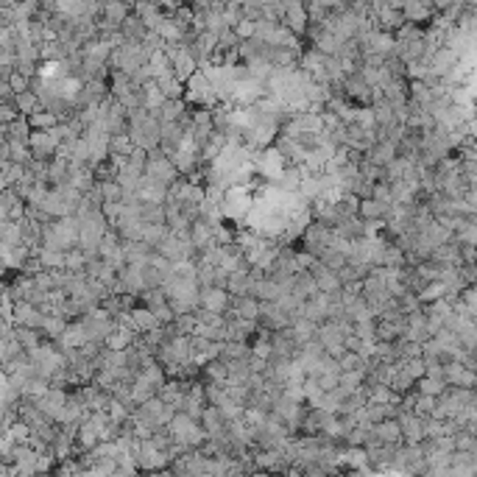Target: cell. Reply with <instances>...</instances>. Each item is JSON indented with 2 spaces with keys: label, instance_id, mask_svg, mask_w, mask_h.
<instances>
[{
  "label": "cell",
  "instance_id": "1",
  "mask_svg": "<svg viewBox=\"0 0 477 477\" xmlns=\"http://www.w3.org/2000/svg\"><path fill=\"white\" fill-rule=\"evenodd\" d=\"M146 176L148 179H154V182H159L162 187H173L179 179H182V173L176 170V165L170 162V156H165L159 148L156 151H151L148 154V167H146Z\"/></svg>",
  "mask_w": 477,
  "mask_h": 477
},
{
  "label": "cell",
  "instance_id": "2",
  "mask_svg": "<svg viewBox=\"0 0 477 477\" xmlns=\"http://www.w3.org/2000/svg\"><path fill=\"white\" fill-rule=\"evenodd\" d=\"M318 343L324 346V349H327V355L329 358H343L346 355V338H349V335H346V329L340 327V324H335V321H324L321 327H318Z\"/></svg>",
  "mask_w": 477,
  "mask_h": 477
},
{
  "label": "cell",
  "instance_id": "3",
  "mask_svg": "<svg viewBox=\"0 0 477 477\" xmlns=\"http://www.w3.org/2000/svg\"><path fill=\"white\" fill-rule=\"evenodd\" d=\"M340 86H343V95H346V101H349V104H355V106H374V90L366 84V78L360 73L346 75Z\"/></svg>",
  "mask_w": 477,
  "mask_h": 477
},
{
  "label": "cell",
  "instance_id": "4",
  "mask_svg": "<svg viewBox=\"0 0 477 477\" xmlns=\"http://www.w3.org/2000/svg\"><path fill=\"white\" fill-rule=\"evenodd\" d=\"M257 324H259V329H266V332H282V329H290L293 327L290 316L277 305V301H266V305H259Z\"/></svg>",
  "mask_w": 477,
  "mask_h": 477
},
{
  "label": "cell",
  "instance_id": "5",
  "mask_svg": "<svg viewBox=\"0 0 477 477\" xmlns=\"http://www.w3.org/2000/svg\"><path fill=\"white\" fill-rule=\"evenodd\" d=\"M402 14L408 23L430 28L432 20L439 17V9H436V3H430V0H408V3H402Z\"/></svg>",
  "mask_w": 477,
  "mask_h": 477
},
{
  "label": "cell",
  "instance_id": "6",
  "mask_svg": "<svg viewBox=\"0 0 477 477\" xmlns=\"http://www.w3.org/2000/svg\"><path fill=\"white\" fill-rule=\"evenodd\" d=\"M282 25H288L299 39H305V34H307V28H310V17H307L305 3H299V0H290V3H285Z\"/></svg>",
  "mask_w": 477,
  "mask_h": 477
},
{
  "label": "cell",
  "instance_id": "7",
  "mask_svg": "<svg viewBox=\"0 0 477 477\" xmlns=\"http://www.w3.org/2000/svg\"><path fill=\"white\" fill-rule=\"evenodd\" d=\"M185 137L187 132L179 126V123H162V140H159V151L165 156H173V154H179L182 146H185Z\"/></svg>",
  "mask_w": 477,
  "mask_h": 477
},
{
  "label": "cell",
  "instance_id": "8",
  "mask_svg": "<svg viewBox=\"0 0 477 477\" xmlns=\"http://www.w3.org/2000/svg\"><path fill=\"white\" fill-rule=\"evenodd\" d=\"M402 424V441L405 444H424L427 441V419L416 416V413H405L399 419Z\"/></svg>",
  "mask_w": 477,
  "mask_h": 477
},
{
  "label": "cell",
  "instance_id": "9",
  "mask_svg": "<svg viewBox=\"0 0 477 477\" xmlns=\"http://www.w3.org/2000/svg\"><path fill=\"white\" fill-rule=\"evenodd\" d=\"M271 349L277 358H288V360H296L299 355V340L293 335V329H282V332H271Z\"/></svg>",
  "mask_w": 477,
  "mask_h": 477
},
{
  "label": "cell",
  "instance_id": "10",
  "mask_svg": "<svg viewBox=\"0 0 477 477\" xmlns=\"http://www.w3.org/2000/svg\"><path fill=\"white\" fill-rule=\"evenodd\" d=\"M59 349L65 352V349H84V346H90V332H86V327L81 324V321H73L70 327H67V332L59 338V340H54Z\"/></svg>",
  "mask_w": 477,
  "mask_h": 477
},
{
  "label": "cell",
  "instance_id": "11",
  "mask_svg": "<svg viewBox=\"0 0 477 477\" xmlns=\"http://www.w3.org/2000/svg\"><path fill=\"white\" fill-rule=\"evenodd\" d=\"M232 305V296L229 290H221V288H209V290H201V310H209V313H226Z\"/></svg>",
  "mask_w": 477,
  "mask_h": 477
},
{
  "label": "cell",
  "instance_id": "12",
  "mask_svg": "<svg viewBox=\"0 0 477 477\" xmlns=\"http://www.w3.org/2000/svg\"><path fill=\"white\" fill-rule=\"evenodd\" d=\"M67 185L86 196L90 190H95L98 176H95V170H93L90 165H73V167H70V182H67Z\"/></svg>",
  "mask_w": 477,
  "mask_h": 477
},
{
  "label": "cell",
  "instance_id": "13",
  "mask_svg": "<svg viewBox=\"0 0 477 477\" xmlns=\"http://www.w3.org/2000/svg\"><path fill=\"white\" fill-rule=\"evenodd\" d=\"M310 274L316 277V285H318V293H327V296H335V293H340V290H343V282H340V277H338L335 271H329V268H324L321 263H316V266L310 268Z\"/></svg>",
  "mask_w": 477,
  "mask_h": 477
},
{
  "label": "cell",
  "instance_id": "14",
  "mask_svg": "<svg viewBox=\"0 0 477 477\" xmlns=\"http://www.w3.org/2000/svg\"><path fill=\"white\" fill-rule=\"evenodd\" d=\"M447 385L450 388H477V374L466 369L463 363L450 360L447 363Z\"/></svg>",
  "mask_w": 477,
  "mask_h": 477
},
{
  "label": "cell",
  "instance_id": "15",
  "mask_svg": "<svg viewBox=\"0 0 477 477\" xmlns=\"http://www.w3.org/2000/svg\"><path fill=\"white\" fill-rule=\"evenodd\" d=\"M190 243L198 248V257L204 251H209L212 246H218V237H215V229L207 224V221H196L190 226Z\"/></svg>",
  "mask_w": 477,
  "mask_h": 477
},
{
  "label": "cell",
  "instance_id": "16",
  "mask_svg": "<svg viewBox=\"0 0 477 477\" xmlns=\"http://www.w3.org/2000/svg\"><path fill=\"white\" fill-rule=\"evenodd\" d=\"M235 318H246V321H257L259 318V301L254 296H232L229 310Z\"/></svg>",
  "mask_w": 477,
  "mask_h": 477
},
{
  "label": "cell",
  "instance_id": "17",
  "mask_svg": "<svg viewBox=\"0 0 477 477\" xmlns=\"http://www.w3.org/2000/svg\"><path fill=\"white\" fill-rule=\"evenodd\" d=\"M290 293H293V296H296L299 301H310V299H316V296H318V285H316V277H313L310 271H301V274H296Z\"/></svg>",
  "mask_w": 477,
  "mask_h": 477
},
{
  "label": "cell",
  "instance_id": "18",
  "mask_svg": "<svg viewBox=\"0 0 477 477\" xmlns=\"http://www.w3.org/2000/svg\"><path fill=\"white\" fill-rule=\"evenodd\" d=\"M137 340H140V335L135 329L117 327L109 335V340H106V349H112V352H128V349H135V346H137Z\"/></svg>",
  "mask_w": 477,
  "mask_h": 477
},
{
  "label": "cell",
  "instance_id": "19",
  "mask_svg": "<svg viewBox=\"0 0 477 477\" xmlns=\"http://www.w3.org/2000/svg\"><path fill=\"white\" fill-rule=\"evenodd\" d=\"M366 159H371L374 165H380V167L385 170L394 159H399V148H397L391 140H380V143L366 154Z\"/></svg>",
  "mask_w": 477,
  "mask_h": 477
},
{
  "label": "cell",
  "instance_id": "20",
  "mask_svg": "<svg viewBox=\"0 0 477 477\" xmlns=\"http://www.w3.org/2000/svg\"><path fill=\"white\" fill-rule=\"evenodd\" d=\"M374 436H377L382 444H388V447L405 444V441H402V424H399L397 419H385L382 424H377V427H374Z\"/></svg>",
  "mask_w": 477,
  "mask_h": 477
},
{
  "label": "cell",
  "instance_id": "21",
  "mask_svg": "<svg viewBox=\"0 0 477 477\" xmlns=\"http://www.w3.org/2000/svg\"><path fill=\"white\" fill-rule=\"evenodd\" d=\"M156 84H159V90H162V95H165L167 101H185L187 84H185V81H179V78H176V73H167V75L156 78Z\"/></svg>",
  "mask_w": 477,
  "mask_h": 477
},
{
  "label": "cell",
  "instance_id": "22",
  "mask_svg": "<svg viewBox=\"0 0 477 477\" xmlns=\"http://www.w3.org/2000/svg\"><path fill=\"white\" fill-rule=\"evenodd\" d=\"M120 34L126 36V42H146L148 39V25L143 23V17H137V14H132L126 23H123V28H120Z\"/></svg>",
  "mask_w": 477,
  "mask_h": 477
},
{
  "label": "cell",
  "instance_id": "23",
  "mask_svg": "<svg viewBox=\"0 0 477 477\" xmlns=\"http://www.w3.org/2000/svg\"><path fill=\"white\" fill-rule=\"evenodd\" d=\"M165 104H167V98L162 95L159 84H156V81H148V84L143 86V109H148L151 115H156Z\"/></svg>",
  "mask_w": 477,
  "mask_h": 477
},
{
  "label": "cell",
  "instance_id": "24",
  "mask_svg": "<svg viewBox=\"0 0 477 477\" xmlns=\"http://www.w3.org/2000/svg\"><path fill=\"white\" fill-rule=\"evenodd\" d=\"M135 14L143 17V23L148 25V31H156V25H159L162 17H165L162 3H135Z\"/></svg>",
  "mask_w": 477,
  "mask_h": 477
},
{
  "label": "cell",
  "instance_id": "25",
  "mask_svg": "<svg viewBox=\"0 0 477 477\" xmlns=\"http://www.w3.org/2000/svg\"><path fill=\"white\" fill-rule=\"evenodd\" d=\"M156 34L162 36V42H167V45H182V39H185V34L179 31V25L173 23V17H170V14H165V17H162V23L156 25Z\"/></svg>",
  "mask_w": 477,
  "mask_h": 477
},
{
  "label": "cell",
  "instance_id": "26",
  "mask_svg": "<svg viewBox=\"0 0 477 477\" xmlns=\"http://www.w3.org/2000/svg\"><path fill=\"white\" fill-rule=\"evenodd\" d=\"M201 380L204 382H215V385H226L229 382V366L224 360H212L209 366H204Z\"/></svg>",
  "mask_w": 477,
  "mask_h": 477
},
{
  "label": "cell",
  "instance_id": "27",
  "mask_svg": "<svg viewBox=\"0 0 477 477\" xmlns=\"http://www.w3.org/2000/svg\"><path fill=\"white\" fill-rule=\"evenodd\" d=\"M132 318H135V327H137V332L140 335H146V332H154V329H159L162 324H159V318L148 310V307H137V310H132Z\"/></svg>",
  "mask_w": 477,
  "mask_h": 477
},
{
  "label": "cell",
  "instance_id": "28",
  "mask_svg": "<svg viewBox=\"0 0 477 477\" xmlns=\"http://www.w3.org/2000/svg\"><path fill=\"white\" fill-rule=\"evenodd\" d=\"M187 109H190L187 101H167V104L156 112V117H159V123H179L182 115H185Z\"/></svg>",
  "mask_w": 477,
  "mask_h": 477
},
{
  "label": "cell",
  "instance_id": "29",
  "mask_svg": "<svg viewBox=\"0 0 477 477\" xmlns=\"http://www.w3.org/2000/svg\"><path fill=\"white\" fill-rule=\"evenodd\" d=\"M405 266H408V254L399 248L397 240H391L382 254V268H405Z\"/></svg>",
  "mask_w": 477,
  "mask_h": 477
},
{
  "label": "cell",
  "instance_id": "30",
  "mask_svg": "<svg viewBox=\"0 0 477 477\" xmlns=\"http://www.w3.org/2000/svg\"><path fill=\"white\" fill-rule=\"evenodd\" d=\"M447 380H432V377H424V380H419L416 382V391L421 394V397H432V399H439V397H444L447 394Z\"/></svg>",
  "mask_w": 477,
  "mask_h": 477
},
{
  "label": "cell",
  "instance_id": "31",
  "mask_svg": "<svg viewBox=\"0 0 477 477\" xmlns=\"http://www.w3.org/2000/svg\"><path fill=\"white\" fill-rule=\"evenodd\" d=\"M135 151H137V146H135L132 135H117V137L109 140V156H123V159H128Z\"/></svg>",
  "mask_w": 477,
  "mask_h": 477
},
{
  "label": "cell",
  "instance_id": "32",
  "mask_svg": "<svg viewBox=\"0 0 477 477\" xmlns=\"http://www.w3.org/2000/svg\"><path fill=\"white\" fill-rule=\"evenodd\" d=\"M14 335H17V340L23 343V349L31 355V352H36L42 343H45V338H42V332H36V329H28V327H17L14 329Z\"/></svg>",
  "mask_w": 477,
  "mask_h": 477
},
{
  "label": "cell",
  "instance_id": "33",
  "mask_svg": "<svg viewBox=\"0 0 477 477\" xmlns=\"http://www.w3.org/2000/svg\"><path fill=\"white\" fill-rule=\"evenodd\" d=\"M28 123H31L34 132H51V128L59 126V117H56L54 112H48V109H39V112H34V115L28 117Z\"/></svg>",
  "mask_w": 477,
  "mask_h": 477
},
{
  "label": "cell",
  "instance_id": "34",
  "mask_svg": "<svg viewBox=\"0 0 477 477\" xmlns=\"http://www.w3.org/2000/svg\"><path fill=\"white\" fill-rule=\"evenodd\" d=\"M67 327H70L67 318H62V316H48L45 327H42V338H45V340H59V338L67 332Z\"/></svg>",
  "mask_w": 477,
  "mask_h": 477
},
{
  "label": "cell",
  "instance_id": "35",
  "mask_svg": "<svg viewBox=\"0 0 477 477\" xmlns=\"http://www.w3.org/2000/svg\"><path fill=\"white\" fill-rule=\"evenodd\" d=\"M318 263L324 266V268H329V271H343L346 266H349V257H346V254H340L338 248H327L321 257H318Z\"/></svg>",
  "mask_w": 477,
  "mask_h": 477
},
{
  "label": "cell",
  "instance_id": "36",
  "mask_svg": "<svg viewBox=\"0 0 477 477\" xmlns=\"http://www.w3.org/2000/svg\"><path fill=\"white\" fill-rule=\"evenodd\" d=\"M224 363H235V360H251V343H224Z\"/></svg>",
  "mask_w": 477,
  "mask_h": 477
},
{
  "label": "cell",
  "instance_id": "37",
  "mask_svg": "<svg viewBox=\"0 0 477 477\" xmlns=\"http://www.w3.org/2000/svg\"><path fill=\"white\" fill-rule=\"evenodd\" d=\"M290 329H293V335H296L299 346H305V343L316 340V335H318V327H316L313 321H307V318H299V321H296Z\"/></svg>",
  "mask_w": 477,
  "mask_h": 477
},
{
  "label": "cell",
  "instance_id": "38",
  "mask_svg": "<svg viewBox=\"0 0 477 477\" xmlns=\"http://www.w3.org/2000/svg\"><path fill=\"white\" fill-rule=\"evenodd\" d=\"M86 266H90V257H86L81 248H73L67 251V259H65V271L70 274H86Z\"/></svg>",
  "mask_w": 477,
  "mask_h": 477
},
{
  "label": "cell",
  "instance_id": "39",
  "mask_svg": "<svg viewBox=\"0 0 477 477\" xmlns=\"http://www.w3.org/2000/svg\"><path fill=\"white\" fill-rule=\"evenodd\" d=\"M167 235H170V226H165V224H162V226H146V229H143V243H146L151 251H156V248L165 243Z\"/></svg>",
  "mask_w": 477,
  "mask_h": 477
},
{
  "label": "cell",
  "instance_id": "40",
  "mask_svg": "<svg viewBox=\"0 0 477 477\" xmlns=\"http://www.w3.org/2000/svg\"><path fill=\"white\" fill-rule=\"evenodd\" d=\"M20 204H25L14 190H0V218H12V212L20 207Z\"/></svg>",
  "mask_w": 477,
  "mask_h": 477
},
{
  "label": "cell",
  "instance_id": "41",
  "mask_svg": "<svg viewBox=\"0 0 477 477\" xmlns=\"http://www.w3.org/2000/svg\"><path fill=\"white\" fill-rule=\"evenodd\" d=\"M39 259H42V266H45V271H65V259H67V254H62V251H45V248H39V254H36Z\"/></svg>",
  "mask_w": 477,
  "mask_h": 477
},
{
  "label": "cell",
  "instance_id": "42",
  "mask_svg": "<svg viewBox=\"0 0 477 477\" xmlns=\"http://www.w3.org/2000/svg\"><path fill=\"white\" fill-rule=\"evenodd\" d=\"M98 187H101V193H104V204H120V201H123V187H120L115 179L98 182Z\"/></svg>",
  "mask_w": 477,
  "mask_h": 477
},
{
  "label": "cell",
  "instance_id": "43",
  "mask_svg": "<svg viewBox=\"0 0 477 477\" xmlns=\"http://www.w3.org/2000/svg\"><path fill=\"white\" fill-rule=\"evenodd\" d=\"M371 198L380 201V204H385V207H397V204H394V190H391V185H388V182H377Z\"/></svg>",
  "mask_w": 477,
  "mask_h": 477
},
{
  "label": "cell",
  "instance_id": "44",
  "mask_svg": "<svg viewBox=\"0 0 477 477\" xmlns=\"http://www.w3.org/2000/svg\"><path fill=\"white\" fill-rule=\"evenodd\" d=\"M399 366H402V369H405V371H408V374H410V377H413L416 382L427 377V360H424V358H413V360H408V363H399Z\"/></svg>",
  "mask_w": 477,
  "mask_h": 477
},
{
  "label": "cell",
  "instance_id": "45",
  "mask_svg": "<svg viewBox=\"0 0 477 477\" xmlns=\"http://www.w3.org/2000/svg\"><path fill=\"white\" fill-rule=\"evenodd\" d=\"M358 126L366 128V132H377V112H374V106H360Z\"/></svg>",
  "mask_w": 477,
  "mask_h": 477
},
{
  "label": "cell",
  "instance_id": "46",
  "mask_svg": "<svg viewBox=\"0 0 477 477\" xmlns=\"http://www.w3.org/2000/svg\"><path fill=\"white\" fill-rule=\"evenodd\" d=\"M198 316V324H207V327H226V316H221V313H209V310H198L196 313Z\"/></svg>",
  "mask_w": 477,
  "mask_h": 477
},
{
  "label": "cell",
  "instance_id": "47",
  "mask_svg": "<svg viewBox=\"0 0 477 477\" xmlns=\"http://www.w3.org/2000/svg\"><path fill=\"white\" fill-rule=\"evenodd\" d=\"M413 413L421 416V419H432V413H436V399L419 394V402H416V410H413Z\"/></svg>",
  "mask_w": 477,
  "mask_h": 477
},
{
  "label": "cell",
  "instance_id": "48",
  "mask_svg": "<svg viewBox=\"0 0 477 477\" xmlns=\"http://www.w3.org/2000/svg\"><path fill=\"white\" fill-rule=\"evenodd\" d=\"M20 109L17 104H0V126H12L14 120H20Z\"/></svg>",
  "mask_w": 477,
  "mask_h": 477
},
{
  "label": "cell",
  "instance_id": "49",
  "mask_svg": "<svg viewBox=\"0 0 477 477\" xmlns=\"http://www.w3.org/2000/svg\"><path fill=\"white\" fill-rule=\"evenodd\" d=\"M235 31H237V36L246 42V39H251V36H254V23H251V20H243V23H240Z\"/></svg>",
  "mask_w": 477,
  "mask_h": 477
},
{
  "label": "cell",
  "instance_id": "50",
  "mask_svg": "<svg viewBox=\"0 0 477 477\" xmlns=\"http://www.w3.org/2000/svg\"><path fill=\"white\" fill-rule=\"evenodd\" d=\"M360 349H363V340H360L358 335H349V338H346V352L360 355Z\"/></svg>",
  "mask_w": 477,
  "mask_h": 477
}]
</instances>
